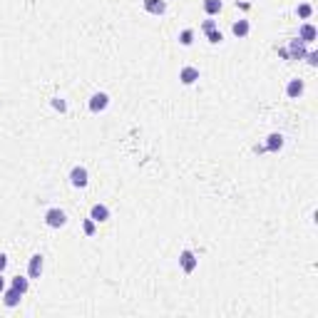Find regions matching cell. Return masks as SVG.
<instances>
[{"label":"cell","mask_w":318,"mask_h":318,"mask_svg":"<svg viewBox=\"0 0 318 318\" xmlns=\"http://www.w3.org/2000/svg\"><path fill=\"white\" fill-rule=\"evenodd\" d=\"M82 231H85V236H94V234H97V222L87 216V219L82 222Z\"/></svg>","instance_id":"d6986e66"},{"label":"cell","mask_w":318,"mask_h":318,"mask_svg":"<svg viewBox=\"0 0 318 318\" xmlns=\"http://www.w3.org/2000/svg\"><path fill=\"white\" fill-rule=\"evenodd\" d=\"M5 268H8V256H5V254L0 251V274H3Z\"/></svg>","instance_id":"cb8c5ba5"},{"label":"cell","mask_w":318,"mask_h":318,"mask_svg":"<svg viewBox=\"0 0 318 318\" xmlns=\"http://www.w3.org/2000/svg\"><path fill=\"white\" fill-rule=\"evenodd\" d=\"M197 266H199L197 254H194L191 249H184V251L179 254V268H182L184 274H194V271H197Z\"/></svg>","instance_id":"3957f363"},{"label":"cell","mask_w":318,"mask_h":318,"mask_svg":"<svg viewBox=\"0 0 318 318\" xmlns=\"http://www.w3.org/2000/svg\"><path fill=\"white\" fill-rule=\"evenodd\" d=\"M286 50H288V60L293 62V60H303V55L308 53V47H306V42H301L299 38L288 40V45H286Z\"/></svg>","instance_id":"8992f818"},{"label":"cell","mask_w":318,"mask_h":318,"mask_svg":"<svg viewBox=\"0 0 318 318\" xmlns=\"http://www.w3.org/2000/svg\"><path fill=\"white\" fill-rule=\"evenodd\" d=\"M90 219H94L97 224H105L110 219V206L107 204H92L90 209Z\"/></svg>","instance_id":"8fae6325"},{"label":"cell","mask_w":318,"mask_h":318,"mask_svg":"<svg viewBox=\"0 0 318 318\" xmlns=\"http://www.w3.org/2000/svg\"><path fill=\"white\" fill-rule=\"evenodd\" d=\"M202 5H204V13L209 18H216V15L224 10V3H222V0H204Z\"/></svg>","instance_id":"9a60e30c"},{"label":"cell","mask_w":318,"mask_h":318,"mask_svg":"<svg viewBox=\"0 0 318 318\" xmlns=\"http://www.w3.org/2000/svg\"><path fill=\"white\" fill-rule=\"evenodd\" d=\"M231 33H234V38H246L249 33H251V22L246 18H239V20H234V25H231Z\"/></svg>","instance_id":"5bb4252c"},{"label":"cell","mask_w":318,"mask_h":318,"mask_svg":"<svg viewBox=\"0 0 318 318\" xmlns=\"http://www.w3.org/2000/svg\"><path fill=\"white\" fill-rule=\"evenodd\" d=\"M87 107H90V112L92 114L105 112V110L110 107V94L107 92H94L92 97H90V102H87Z\"/></svg>","instance_id":"277c9868"},{"label":"cell","mask_w":318,"mask_h":318,"mask_svg":"<svg viewBox=\"0 0 318 318\" xmlns=\"http://www.w3.org/2000/svg\"><path fill=\"white\" fill-rule=\"evenodd\" d=\"M42 268H45V256L42 254H33L30 261H28V279H40Z\"/></svg>","instance_id":"5b68a950"},{"label":"cell","mask_w":318,"mask_h":318,"mask_svg":"<svg viewBox=\"0 0 318 318\" xmlns=\"http://www.w3.org/2000/svg\"><path fill=\"white\" fill-rule=\"evenodd\" d=\"M5 286H8V283H5V276L0 274V296H3V291H5Z\"/></svg>","instance_id":"484cf974"},{"label":"cell","mask_w":318,"mask_h":318,"mask_svg":"<svg viewBox=\"0 0 318 318\" xmlns=\"http://www.w3.org/2000/svg\"><path fill=\"white\" fill-rule=\"evenodd\" d=\"M20 301H22V293H20L15 286H5V291H3V306L5 308H15Z\"/></svg>","instance_id":"52a82bcc"},{"label":"cell","mask_w":318,"mask_h":318,"mask_svg":"<svg viewBox=\"0 0 318 318\" xmlns=\"http://www.w3.org/2000/svg\"><path fill=\"white\" fill-rule=\"evenodd\" d=\"M142 5H144V10L150 15H164L167 13V3L164 0H142Z\"/></svg>","instance_id":"4fadbf2b"},{"label":"cell","mask_w":318,"mask_h":318,"mask_svg":"<svg viewBox=\"0 0 318 318\" xmlns=\"http://www.w3.org/2000/svg\"><path fill=\"white\" fill-rule=\"evenodd\" d=\"M254 152H256V154H263L266 150H263V144H256V147H254Z\"/></svg>","instance_id":"83f0119b"},{"label":"cell","mask_w":318,"mask_h":318,"mask_svg":"<svg viewBox=\"0 0 318 318\" xmlns=\"http://www.w3.org/2000/svg\"><path fill=\"white\" fill-rule=\"evenodd\" d=\"M296 15H299L301 20H308L313 15V5H311V3H301L299 8H296Z\"/></svg>","instance_id":"ac0fdd59"},{"label":"cell","mask_w":318,"mask_h":318,"mask_svg":"<svg viewBox=\"0 0 318 318\" xmlns=\"http://www.w3.org/2000/svg\"><path fill=\"white\" fill-rule=\"evenodd\" d=\"M303 92H306V82L299 80V77H291L288 85H286V97H288V100H299Z\"/></svg>","instance_id":"9c48e42d"},{"label":"cell","mask_w":318,"mask_h":318,"mask_svg":"<svg viewBox=\"0 0 318 318\" xmlns=\"http://www.w3.org/2000/svg\"><path fill=\"white\" fill-rule=\"evenodd\" d=\"M10 286H15V288H18L20 293H22V296H25V293H28V288H30V279H28V276H13V279H10Z\"/></svg>","instance_id":"2e32d148"},{"label":"cell","mask_w":318,"mask_h":318,"mask_svg":"<svg viewBox=\"0 0 318 318\" xmlns=\"http://www.w3.org/2000/svg\"><path fill=\"white\" fill-rule=\"evenodd\" d=\"M191 42H194V30H191V28H184V30L179 33V45H182V47H191Z\"/></svg>","instance_id":"e0dca14e"},{"label":"cell","mask_w":318,"mask_h":318,"mask_svg":"<svg viewBox=\"0 0 318 318\" xmlns=\"http://www.w3.org/2000/svg\"><path fill=\"white\" fill-rule=\"evenodd\" d=\"M211 30H219V22L209 18V20H204V22H202V33L206 35V33H211Z\"/></svg>","instance_id":"7402d4cb"},{"label":"cell","mask_w":318,"mask_h":318,"mask_svg":"<svg viewBox=\"0 0 318 318\" xmlns=\"http://www.w3.org/2000/svg\"><path fill=\"white\" fill-rule=\"evenodd\" d=\"M276 53H279V57L288 60V50H286V47H276ZM288 62H291V60H288Z\"/></svg>","instance_id":"d4e9b609"},{"label":"cell","mask_w":318,"mask_h":318,"mask_svg":"<svg viewBox=\"0 0 318 318\" xmlns=\"http://www.w3.org/2000/svg\"><path fill=\"white\" fill-rule=\"evenodd\" d=\"M50 105H53V110H57V112H67V102H65V100H62V97H53V102H50Z\"/></svg>","instance_id":"44dd1931"},{"label":"cell","mask_w":318,"mask_h":318,"mask_svg":"<svg viewBox=\"0 0 318 318\" xmlns=\"http://www.w3.org/2000/svg\"><path fill=\"white\" fill-rule=\"evenodd\" d=\"M303 60H306L311 67H316V65H318V53H316V50H308V53L303 55Z\"/></svg>","instance_id":"603a6c76"},{"label":"cell","mask_w":318,"mask_h":318,"mask_svg":"<svg viewBox=\"0 0 318 318\" xmlns=\"http://www.w3.org/2000/svg\"><path fill=\"white\" fill-rule=\"evenodd\" d=\"M236 8H241V10H249L251 5H249V3H239V0H236Z\"/></svg>","instance_id":"4316f807"},{"label":"cell","mask_w":318,"mask_h":318,"mask_svg":"<svg viewBox=\"0 0 318 318\" xmlns=\"http://www.w3.org/2000/svg\"><path fill=\"white\" fill-rule=\"evenodd\" d=\"M70 184L75 189H85L90 184V172L87 167H82V164H75V167L70 169Z\"/></svg>","instance_id":"6da1fadb"},{"label":"cell","mask_w":318,"mask_h":318,"mask_svg":"<svg viewBox=\"0 0 318 318\" xmlns=\"http://www.w3.org/2000/svg\"><path fill=\"white\" fill-rule=\"evenodd\" d=\"M283 144H286L283 134H281V132H271V134L266 137V144H263V150L271 152V154H276V152L283 150Z\"/></svg>","instance_id":"30bf717a"},{"label":"cell","mask_w":318,"mask_h":318,"mask_svg":"<svg viewBox=\"0 0 318 318\" xmlns=\"http://www.w3.org/2000/svg\"><path fill=\"white\" fill-rule=\"evenodd\" d=\"M199 77H202V72H199V67H194V65H184V67L179 70V82L187 85V87L189 85H194Z\"/></svg>","instance_id":"ba28073f"},{"label":"cell","mask_w":318,"mask_h":318,"mask_svg":"<svg viewBox=\"0 0 318 318\" xmlns=\"http://www.w3.org/2000/svg\"><path fill=\"white\" fill-rule=\"evenodd\" d=\"M316 38H318V30L313 28V25H311V22H303V25L299 28V40H301V42L311 45V42H313Z\"/></svg>","instance_id":"7c38bea8"},{"label":"cell","mask_w":318,"mask_h":318,"mask_svg":"<svg viewBox=\"0 0 318 318\" xmlns=\"http://www.w3.org/2000/svg\"><path fill=\"white\" fill-rule=\"evenodd\" d=\"M206 40H209L211 45H222V42H224V35H222V30H211V33H206Z\"/></svg>","instance_id":"ffe728a7"},{"label":"cell","mask_w":318,"mask_h":318,"mask_svg":"<svg viewBox=\"0 0 318 318\" xmlns=\"http://www.w3.org/2000/svg\"><path fill=\"white\" fill-rule=\"evenodd\" d=\"M45 224L50 226V229H62V226L67 224V214L60 206H53V209L45 211Z\"/></svg>","instance_id":"7a4b0ae2"}]
</instances>
